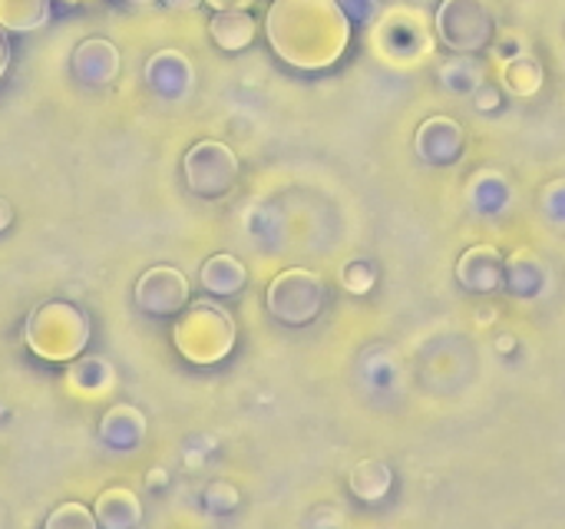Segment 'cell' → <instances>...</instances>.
<instances>
[{
  "instance_id": "6da1fadb",
  "label": "cell",
  "mask_w": 565,
  "mask_h": 529,
  "mask_svg": "<svg viewBox=\"0 0 565 529\" xmlns=\"http://www.w3.org/2000/svg\"><path fill=\"white\" fill-rule=\"evenodd\" d=\"M265 33L285 63L328 70L351 43V20L338 0H275L265 17Z\"/></svg>"
},
{
  "instance_id": "7a4b0ae2",
  "label": "cell",
  "mask_w": 565,
  "mask_h": 529,
  "mask_svg": "<svg viewBox=\"0 0 565 529\" xmlns=\"http://www.w3.org/2000/svg\"><path fill=\"white\" fill-rule=\"evenodd\" d=\"M23 338L36 358L70 364L89 345V318L70 301H46L30 311Z\"/></svg>"
},
{
  "instance_id": "3957f363",
  "label": "cell",
  "mask_w": 565,
  "mask_h": 529,
  "mask_svg": "<svg viewBox=\"0 0 565 529\" xmlns=\"http://www.w3.org/2000/svg\"><path fill=\"white\" fill-rule=\"evenodd\" d=\"M235 338H238V328L228 318V311L205 305V301H199L185 315H179V325L172 331L175 351L192 364L225 361L235 348Z\"/></svg>"
},
{
  "instance_id": "277c9868",
  "label": "cell",
  "mask_w": 565,
  "mask_h": 529,
  "mask_svg": "<svg viewBox=\"0 0 565 529\" xmlns=\"http://www.w3.org/2000/svg\"><path fill=\"white\" fill-rule=\"evenodd\" d=\"M434 27L447 50L473 56L493 43L497 13H493L490 0H444L437 7Z\"/></svg>"
},
{
  "instance_id": "5b68a950",
  "label": "cell",
  "mask_w": 565,
  "mask_h": 529,
  "mask_svg": "<svg viewBox=\"0 0 565 529\" xmlns=\"http://www.w3.org/2000/svg\"><path fill=\"white\" fill-rule=\"evenodd\" d=\"M324 278L311 268H288L281 275H275V282L268 285V311L271 318H278L281 325L301 328L311 325L321 308H324Z\"/></svg>"
},
{
  "instance_id": "8992f818",
  "label": "cell",
  "mask_w": 565,
  "mask_h": 529,
  "mask_svg": "<svg viewBox=\"0 0 565 529\" xmlns=\"http://www.w3.org/2000/svg\"><path fill=\"white\" fill-rule=\"evenodd\" d=\"M185 186L199 199H218L238 182V156L218 139H199L182 159Z\"/></svg>"
},
{
  "instance_id": "52a82bcc",
  "label": "cell",
  "mask_w": 565,
  "mask_h": 529,
  "mask_svg": "<svg viewBox=\"0 0 565 529\" xmlns=\"http://www.w3.org/2000/svg\"><path fill=\"white\" fill-rule=\"evenodd\" d=\"M136 308L152 318H175L189 305V275L175 265H152L136 282Z\"/></svg>"
},
{
  "instance_id": "ba28073f",
  "label": "cell",
  "mask_w": 565,
  "mask_h": 529,
  "mask_svg": "<svg viewBox=\"0 0 565 529\" xmlns=\"http://www.w3.org/2000/svg\"><path fill=\"white\" fill-rule=\"evenodd\" d=\"M414 149L430 166H454L467 149V133L454 116H430L417 126Z\"/></svg>"
},
{
  "instance_id": "9c48e42d",
  "label": "cell",
  "mask_w": 565,
  "mask_h": 529,
  "mask_svg": "<svg viewBox=\"0 0 565 529\" xmlns=\"http://www.w3.org/2000/svg\"><path fill=\"white\" fill-rule=\"evenodd\" d=\"M146 86L162 99H182L195 86V66L182 50H159L146 60Z\"/></svg>"
},
{
  "instance_id": "30bf717a",
  "label": "cell",
  "mask_w": 565,
  "mask_h": 529,
  "mask_svg": "<svg viewBox=\"0 0 565 529\" xmlns=\"http://www.w3.org/2000/svg\"><path fill=\"white\" fill-rule=\"evenodd\" d=\"M457 282L467 292H500L507 285V255L497 245H473L457 262Z\"/></svg>"
},
{
  "instance_id": "8fae6325",
  "label": "cell",
  "mask_w": 565,
  "mask_h": 529,
  "mask_svg": "<svg viewBox=\"0 0 565 529\" xmlns=\"http://www.w3.org/2000/svg\"><path fill=\"white\" fill-rule=\"evenodd\" d=\"M73 76L86 86H106L119 76V66H122V56H119V46L106 36H89L83 40L76 50H73Z\"/></svg>"
},
{
  "instance_id": "7c38bea8",
  "label": "cell",
  "mask_w": 565,
  "mask_h": 529,
  "mask_svg": "<svg viewBox=\"0 0 565 529\" xmlns=\"http://www.w3.org/2000/svg\"><path fill=\"white\" fill-rule=\"evenodd\" d=\"M377 43L384 46L387 56H401V60H420L430 53V36L420 27V17L414 13H394L387 23H381Z\"/></svg>"
},
{
  "instance_id": "4fadbf2b",
  "label": "cell",
  "mask_w": 565,
  "mask_h": 529,
  "mask_svg": "<svg viewBox=\"0 0 565 529\" xmlns=\"http://www.w3.org/2000/svg\"><path fill=\"white\" fill-rule=\"evenodd\" d=\"M93 514H96V523L106 529H132L142 523V504L126 487L103 490L93 504Z\"/></svg>"
},
{
  "instance_id": "5bb4252c",
  "label": "cell",
  "mask_w": 565,
  "mask_h": 529,
  "mask_svg": "<svg viewBox=\"0 0 565 529\" xmlns=\"http://www.w3.org/2000/svg\"><path fill=\"white\" fill-rule=\"evenodd\" d=\"M209 33L225 53H238V50L252 46V40L258 33V20L248 10H215L209 20Z\"/></svg>"
},
{
  "instance_id": "9a60e30c",
  "label": "cell",
  "mask_w": 565,
  "mask_h": 529,
  "mask_svg": "<svg viewBox=\"0 0 565 529\" xmlns=\"http://www.w3.org/2000/svg\"><path fill=\"white\" fill-rule=\"evenodd\" d=\"M199 282H202L205 292H212L218 298H228V295H238L248 285V268L235 255L218 252V255L205 258V265L199 272Z\"/></svg>"
},
{
  "instance_id": "2e32d148",
  "label": "cell",
  "mask_w": 565,
  "mask_h": 529,
  "mask_svg": "<svg viewBox=\"0 0 565 529\" xmlns=\"http://www.w3.org/2000/svg\"><path fill=\"white\" fill-rule=\"evenodd\" d=\"M142 434H146V417H142V411H136V408H129V404L109 408L106 417H103V424H99V437H103L109 447H116V451L136 447V444L142 441Z\"/></svg>"
},
{
  "instance_id": "e0dca14e",
  "label": "cell",
  "mask_w": 565,
  "mask_h": 529,
  "mask_svg": "<svg viewBox=\"0 0 565 529\" xmlns=\"http://www.w3.org/2000/svg\"><path fill=\"white\" fill-rule=\"evenodd\" d=\"M116 374H113V364L103 361V358H73L70 361V371H66V388L79 398H99L113 388Z\"/></svg>"
},
{
  "instance_id": "ac0fdd59",
  "label": "cell",
  "mask_w": 565,
  "mask_h": 529,
  "mask_svg": "<svg viewBox=\"0 0 565 529\" xmlns=\"http://www.w3.org/2000/svg\"><path fill=\"white\" fill-rule=\"evenodd\" d=\"M394 487V470L381 461H361L351 470V494L364 504H381Z\"/></svg>"
},
{
  "instance_id": "d6986e66",
  "label": "cell",
  "mask_w": 565,
  "mask_h": 529,
  "mask_svg": "<svg viewBox=\"0 0 565 529\" xmlns=\"http://www.w3.org/2000/svg\"><path fill=\"white\" fill-rule=\"evenodd\" d=\"M503 86L513 93V96H533L543 89V80H546V70L543 63L533 56V53H520L513 60L503 63Z\"/></svg>"
},
{
  "instance_id": "ffe728a7",
  "label": "cell",
  "mask_w": 565,
  "mask_h": 529,
  "mask_svg": "<svg viewBox=\"0 0 565 529\" xmlns=\"http://www.w3.org/2000/svg\"><path fill=\"white\" fill-rule=\"evenodd\" d=\"M50 20V0H0V27L13 33L40 30Z\"/></svg>"
},
{
  "instance_id": "44dd1931",
  "label": "cell",
  "mask_w": 565,
  "mask_h": 529,
  "mask_svg": "<svg viewBox=\"0 0 565 529\" xmlns=\"http://www.w3.org/2000/svg\"><path fill=\"white\" fill-rule=\"evenodd\" d=\"M507 288L526 298L543 288V265L533 252H516L513 258H507Z\"/></svg>"
},
{
  "instance_id": "7402d4cb",
  "label": "cell",
  "mask_w": 565,
  "mask_h": 529,
  "mask_svg": "<svg viewBox=\"0 0 565 529\" xmlns=\"http://www.w3.org/2000/svg\"><path fill=\"white\" fill-rule=\"evenodd\" d=\"M440 80H444L454 93H473V89L483 83V73H480V66H477L470 56L457 53V60L447 63V66L440 70Z\"/></svg>"
},
{
  "instance_id": "603a6c76",
  "label": "cell",
  "mask_w": 565,
  "mask_h": 529,
  "mask_svg": "<svg viewBox=\"0 0 565 529\" xmlns=\"http://www.w3.org/2000/svg\"><path fill=\"white\" fill-rule=\"evenodd\" d=\"M46 527L50 529H96V514L86 510L83 504H63L60 510H53L46 517Z\"/></svg>"
},
{
  "instance_id": "cb8c5ba5",
  "label": "cell",
  "mask_w": 565,
  "mask_h": 529,
  "mask_svg": "<svg viewBox=\"0 0 565 529\" xmlns=\"http://www.w3.org/2000/svg\"><path fill=\"white\" fill-rule=\"evenodd\" d=\"M341 285H344L351 295H367V292L377 285V272H374V265H371V262L354 258V262H348V265H344V272H341Z\"/></svg>"
},
{
  "instance_id": "d4e9b609",
  "label": "cell",
  "mask_w": 565,
  "mask_h": 529,
  "mask_svg": "<svg viewBox=\"0 0 565 529\" xmlns=\"http://www.w3.org/2000/svg\"><path fill=\"white\" fill-rule=\"evenodd\" d=\"M338 3L354 23H374L381 13V0H338Z\"/></svg>"
},
{
  "instance_id": "484cf974",
  "label": "cell",
  "mask_w": 565,
  "mask_h": 529,
  "mask_svg": "<svg viewBox=\"0 0 565 529\" xmlns=\"http://www.w3.org/2000/svg\"><path fill=\"white\" fill-rule=\"evenodd\" d=\"M205 500H209L212 510H235L238 507V490L228 487V484H215V487L205 490Z\"/></svg>"
},
{
  "instance_id": "4316f807",
  "label": "cell",
  "mask_w": 565,
  "mask_h": 529,
  "mask_svg": "<svg viewBox=\"0 0 565 529\" xmlns=\"http://www.w3.org/2000/svg\"><path fill=\"white\" fill-rule=\"evenodd\" d=\"M473 99H477L480 109H497V106H500V93H497V86H490V83H480V86L473 89Z\"/></svg>"
},
{
  "instance_id": "83f0119b",
  "label": "cell",
  "mask_w": 565,
  "mask_h": 529,
  "mask_svg": "<svg viewBox=\"0 0 565 529\" xmlns=\"http://www.w3.org/2000/svg\"><path fill=\"white\" fill-rule=\"evenodd\" d=\"M520 53H526L520 36H503V40L497 43V56H500L503 63H507V60H513V56H520Z\"/></svg>"
},
{
  "instance_id": "f1b7e54d",
  "label": "cell",
  "mask_w": 565,
  "mask_h": 529,
  "mask_svg": "<svg viewBox=\"0 0 565 529\" xmlns=\"http://www.w3.org/2000/svg\"><path fill=\"white\" fill-rule=\"evenodd\" d=\"M212 10H248V7H255L258 0H205Z\"/></svg>"
},
{
  "instance_id": "f546056e",
  "label": "cell",
  "mask_w": 565,
  "mask_h": 529,
  "mask_svg": "<svg viewBox=\"0 0 565 529\" xmlns=\"http://www.w3.org/2000/svg\"><path fill=\"white\" fill-rule=\"evenodd\" d=\"M7 66H10V43H7V33H3V27H0V80H3Z\"/></svg>"
},
{
  "instance_id": "4dcf8cb0",
  "label": "cell",
  "mask_w": 565,
  "mask_h": 529,
  "mask_svg": "<svg viewBox=\"0 0 565 529\" xmlns=\"http://www.w3.org/2000/svg\"><path fill=\"white\" fill-rule=\"evenodd\" d=\"M10 222H13V205H10V202H7V199L0 195V232H3V229H7Z\"/></svg>"
},
{
  "instance_id": "1f68e13d",
  "label": "cell",
  "mask_w": 565,
  "mask_h": 529,
  "mask_svg": "<svg viewBox=\"0 0 565 529\" xmlns=\"http://www.w3.org/2000/svg\"><path fill=\"white\" fill-rule=\"evenodd\" d=\"M169 10H195V7H202L205 0H162Z\"/></svg>"
},
{
  "instance_id": "d6a6232c",
  "label": "cell",
  "mask_w": 565,
  "mask_h": 529,
  "mask_svg": "<svg viewBox=\"0 0 565 529\" xmlns=\"http://www.w3.org/2000/svg\"><path fill=\"white\" fill-rule=\"evenodd\" d=\"M122 3H132V7H149V3H159V0H122Z\"/></svg>"
}]
</instances>
